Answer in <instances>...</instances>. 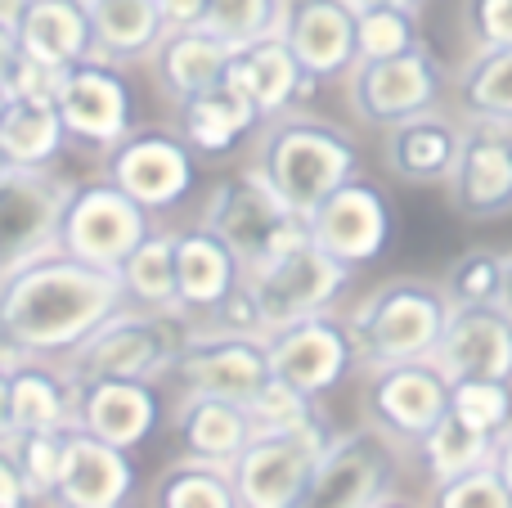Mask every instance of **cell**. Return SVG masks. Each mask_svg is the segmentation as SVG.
<instances>
[{
    "label": "cell",
    "mask_w": 512,
    "mask_h": 508,
    "mask_svg": "<svg viewBox=\"0 0 512 508\" xmlns=\"http://www.w3.org/2000/svg\"><path fill=\"white\" fill-rule=\"evenodd\" d=\"M225 81H230V86L248 99L256 113H261V122L292 113V104L315 90V81L301 72L297 54L288 50L283 36H265V41L239 45V50L230 54Z\"/></svg>",
    "instance_id": "cell-24"
},
{
    "label": "cell",
    "mask_w": 512,
    "mask_h": 508,
    "mask_svg": "<svg viewBox=\"0 0 512 508\" xmlns=\"http://www.w3.org/2000/svg\"><path fill=\"white\" fill-rule=\"evenodd\" d=\"M207 230H216L243 261V270H256L265 261L283 257L288 248L310 243V221L283 207V198L265 185L256 167L234 171L216 180L207 194Z\"/></svg>",
    "instance_id": "cell-5"
},
{
    "label": "cell",
    "mask_w": 512,
    "mask_h": 508,
    "mask_svg": "<svg viewBox=\"0 0 512 508\" xmlns=\"http://www.w3.org/2000/svg\"><path fill=\"white\" fill-rule=\"evenodd\" d=\"M355 270L342 266L337 257H328L315 239L288 248L283 257L265 261V266L248 270V288L261 306L265 333L283 329V324L310 320V315H328L337 306V297L346 293Z\"/></svg>",
    "instance_id": "cell-9"
},
{
    "label": "cell",
    "mask_w": 512,
    "mask_h": 508,
    "mask_svg": "<svg viewBox=\"0 0 512 508\" xmlns=\"http://www.w3.org/2000/svg\"><path fill=\"white\" fill-rule=\"evenodd\" d=\"M9 396H14V432H68L77 387L63 369H45L32 356L9 369Z\"/></svg>",
    "instance_id": "cell-31"
},
{
    "label": "cell",
    "mask_w": 512,
    "mask_h": 508,
    "mask_svg": "<svg viewBox=\"0 0 512 508\" xmlns=\"http://www.w3.org/2000/svg\"><path fill=\"white\" fill-rule=\"evenodd\" d=\"M378 508H418V504H409V500H396V495H391V500H382Z\"/></svg>",
    "instance_id": "cell-53"
},
{
    "label": "cell",
    "mask_w": 512,
    "mask_h": 508,
    "mask_svg": "<svg viewBox=\"0 0 512 508\" xmlns=\"http://www.w3.org/2000/svg\"><path fill=\"white\" fill-rule=\"evenodd\" d=\"M454 99L468 122L512 126V45L472 50V59L454 77Z\"/></svg>",
    "instance_id": "cell-33"
},
{
    "label": "cell",
    "mask_w": 512,
    "mask_h": 508,
    "mask_svg": "<svg viewBox=\"0 0 512 508\" xmlns=\"http://www.w3.org/2000/svg\"><path fill=\"white\" fill-rule=\"evenodd\" d=\"M171 369H176L185 396H221V401H239V405H248L274 378L265 338L221 333V329L189 333Z\"/></svg>",
    "instance_id": "cell-15"
},
{
    "label": "cell",
    "mask_w": 512,
    "mask_h": 508,
    "mask_svg": "<svg viewBox=\"0 0 512 508\" xmlns=\"http://www.w3.org/2000/svg\"><path fill=\"white\" fill-rule=\"evenodd\" d=\"M63 140H68V126L54 95H9L5 117H0V158L9 167L45 171L63 153Z\"/></svg>",
    "instance_id": "cell-29"
},
{
    "label": "cell",
    "mask_w": 512,
    "mask_h": 508,
    "mask_svg": "<svg viewBox=\"0 0 512 508\" xmlns=\"http://www.w3.org/2000/svg\"><path fill=\"white\" fill-rule=\"evenodd\" d=\"M351 9H378V5H400V9H418L423 0H346Z\"/></svg>",
    "instance_id": "cell-51"
},
{
    "label": "cell",
    "mask_w": 512,
    "mask_h": 508,
    "mask_svg": "<svg viewBox=\"0 0 512 508\" xmlns=\"http://www.w3.org/2000/svg\"><path fill=\"white\" fill-rule=\"evenodd\" d=\"M463 32L472 50L512 45V0H463Z\"/></svg>",
    "instance_id": "cell-44"
},
{
    "label": "cell",
    "mask_w": 512,
    "mask_h": 508,
    "mask_svg": "<svg viewBox=\"0 0 512 508\" xmlns=\"http://www.w3.org/2000/svg\"><path fill=\"white\" fill-rule=\"evenodd\" d=\"M72 198V180L45 171L9 167L0 176V279L18 266L59 252L63 212Z\"/></svg>",
    "instance_id": "cell-10"
},
{
    "label": "cell",
    "mask_w": 512,
    "mask_h": 508,
    "mask_svg": "<svg viewBox=\"0 0 512 508\" xmlns=\"http://www.w3.org/2000/svg\"><path fill=\"white\" fill-rule=\"evenodd\" d=\"M185 338L189 333L180 324V311H144V306L117 311L77 351H68L63 374L72 383H90V378H144V383H153L176 365Z\"/></svg>",
    "instance_id": "cell-6"
},
{
    "label": "cell",
    "mask_w": 512,
    "mask_h": 508,
    "mask_svg": "<svg viewBox=\"0 0 512 508\" xmlns=\"http://www.w3.org/2000/svg\"><path fill=\"white\" fill-rule=\"evenodd\" d=\"M283 41L297 54L310 81H337L360 63L355 50V9L346 0H288Z\"/></svg>",
    "instance_id": "cell-20"
},
{
    "label": "cell",
    "mask_w": 512,
    "mask_h": 508,
    "mask_svg": "<svg viewBox=\"0 0 512 508\" xmlns=\"http://www.w3.org/2000/svg\"><path fill=\"white\" fill-rule=\"evenodd\" d=\"M256 171L297 216H310L333 189L360 176V144L337 122L310 113L270 117L256 140Z\"/></svg>",
    "instance_id": "cell-2"
},
{
    "label": "cell",
    "mask_w": 512,
    "mask_h": 508,
    "mask_svg": "<svg viewBox=\"0 0 512 508\" xmlns=\"http://www.w3.org/2000/svg\"><path fill=\"white\" fill-rule=\"evenodd\" d=\"M86 5H90V23H95L99 54L113 63L144 59L171 32L158 0H86Z\"/></svg>",
    "instance_id": "cell-32"
},
{
    "label": "cell",
    "mask_w": 512,
    "mask_h": 508,
    "mask_svg": "<svg viewBox=\"0 0 512 508\" xmlns=\"http://www.w3.org/2000/svg\"><path fill=\"white\" fill-rule=\"evenodd\" d=\"M14 441V396H9V369L0 365V446Z\"/></svg>",
    "instance_id": "cell-49"
},
{
    "label": "cell",
    "mask_w": 512,
    "mask_h": 508,
    "mask_svg": "<svg viewBox=\"0 0 512 508\" xmlns=\"http://www.w3.org/2000/svg\"><path fill=\"white\" fill-rule=\"evenodd\" d=\"M256 126H261V113L230 81L180 104V131H185L189 149L198 153H230L239 140H248Z\"/></svg>",
    "instance_id": "cell-30"
},
{
    "label": "cell",
    "mask_w": 512,
    "mask_h": 508,
    "mask_svg": "<svg viewBox=\"0 0 512 508\" xmlns=\"http://www.w3.org/2000/svg\"><path fill=\"white\" fill-rule=\"evenodd\" d=\"M445 68L427 45H414L405 54H391V59H360L346 72V99H351V113L364 126H387L409 122L418 113H436L445 99Z\"/></svg>",
    "instance_id": "cell-7"
},
{
    "label": "cell",
    "mask_w": 512,
    "mask_h": 508,
    "mask_svg": "<svg viewBox=\"0 0 512 508\" xmlns=\"http://www.w3.org/2000/svg\"><path fill=\"white\" fill-rule=\"evenodd\" d=\"M504 279H508V252L468 248L445 266L441 288L450 297V306H490L504 302Z\"/></svg>",
    "instance_id": "cell-37"
},
{
    "label": "cell",
    "mask_w": 512,
    "mask_h": 508,
    "mask_svg": "<svg viewBox=\"0 0 512 508\" xmlns=\"http://www.w3.org/2000/svg\"><path fill=\"white\" fill-rule=\"evenodd\" d=\"M104 176L117 189L135 198L149 212L180 203L194 185V149L185 135L171 131H131L122 144L108 149V167Z\"/></svg>",
    "instance_id": "cell-18"
},
{
    "label": "cell",
    "mask_w": 512,
    "mask_h": 508,
    "mask_svg": "<svg viewBox=\"0 0 512 508\" xmlns=\"http://www.w3.org/2000/svg\"><path fill=\"white\" fill-rule=\"evenodd\" d=\"M54 104L59 117L68 126L72 140L99 144V149H113L126 135L135 131V99L126 77L113 68V59L95 54V59H81L72 68L59 72V86H54Z\"/></svg>",
    "instance_id": "cell-16"
},
{
    "label": "cell",
    "mask_w": 512,
    "mask_h": 508,
    "mask_svg": "<svg viewBox=\"0 0 512 508\" xmlns=\"http://www.w3.org/2000/svg\"><path fill=\"white\" fill-rule=\"evenodd\" d=\"M283 14H288V0H207L203 27L239 50V45L279 36Z\"/></svg>",
    "instance_id": "cell-39"
},
{
    "label": "cell",
    "mask_w": 512,
    "mask_h": 508,
    "mask_svg": "<svg viewBox=\"0 0 512 508\" xmlns=\"http://www.w3.org/2000/svg\"><path fill=\"white\" fill-rule=\"evenodd\" d=\"M414 455L436 486V482H450V477H463V473H472V468L490 464V459H495V441L472 432L468 423L454 419V414H445V419L414 446Z\"/></svg>",
    "instance_id": "cell-35"
},
{
    "label": "cell",
    "mask_w": 512,
    "mask_h": 508,
    "mask_svg": "<svg viewBox=\"0 0 512 508\" xmlns=\"http://www.w3.org/2000/svg\"><path fill=\"white\" fill-rule=\"evenodd\" d=\"M364 414L369 428L414 450L450 414V378L436 369V360L364 369Z\"/></svg>",
    "instance_id": "cell-11"
},
{
    "label": "cell",
    "mask_w": 512,
    "mask_h": 508,
    "mask_svg": "<svg viewBox=\"0 0 512 508\" xmlns=\"http://www.w3.org/2000/svg\"><path fill=\"white\" fill-rule=\"evenodd\" d=\"M63 437L68 432H14V441L5 446L32 500H54L63 473Z\"/></svg>",
    "instance_id": "cell-41"
},
{
    "label": "cell",
    "mask_w": 512,
    "mask_h": 508,
    "mask_svg": "<svg viewBox=\"0 0 512 508\" xmlns=\"http://www.w3.org/2000/svg\"><path fill=\"white\" fill-rule=\"evenodd\" d=\"M122 306L126 288L117 270L45 252L0 279V342L23 356H68Z\"/></svg>",
    "instance_id": "cell-1"
},
{
    "label": "cell",
    "mask_w": 512,
    "mask_h": 508,
    "mask_svg": "<svg viewBox=\"0 0 512 508\" xmlns=\"http://www.w3.org/2000/svg\"><path fill=\"white\" fill-rule=\"evenodd\" d=\"M153 508H239V495H234L230 468L185 459V464H171L158 477Z\"/></svg>",
    "instance_id": "cell-36"
},
{
    "label": "cell",
    "mask_w": 512,
    "mask_h": 508,
    "mask_svg": "<svg viewBox=\"0 0 512 508\" xmlns=\"http://www.w3.org/2000/svg\"><path fill=\"white\" fill-rule=\"evenodd\" d=\"M423 45L418 32V9L378 5V9H355V50L360 59H391Z\"/></svg>",
    "instance_id": "cell-40"
},
{
    "label": "cell",
    "mask_w": 512,
    "mask_h": 508,
    "mask_svg": "<svg viewBox=\"0 0 512 508\" xmlns=\"http://www.w3.org/2000/svg\"><path fill=\"white\" fill-rule=\"evenodd\" d=\"M265 351H270L274 378H283V383L297 387L310 401H319V396H328L333 387H342L346 374L360 365V360H355L351 329H346V320H337L333 311L265 333Z\"/></svg>",
    "instance_id": "cell-14"
},
{
    "label": "cell",
    "mask_w": 512,
    "mask_h": 508,
    "mask_svg": "<svg viewBox=\"0 0 512 508\" xmlns=\"http://www.w3.org/2000/svg\"><path fill=\"white\" fill-rule=\"evenodd\" d=\"M135 491L131 450H117L108 441L68 428L63 437V473L54 486L59 508H122Z\"/></svg>",
    "instance_id": "cell-22"
},
{
    "label": "cell",
    "mask_w": 512,
    "mask_h": 508,
    "mask_svg": "<svg viewBox=\"0 0 512 508\" xmlns=\"http://www.w3.org/2000/svg\"><path fill=\"white\" fill-rule=\"evenodd\" d=\"M176 437L189 459L230 468L243 446L256 437L248 405L221 401V396H185L176 410Z\"/></svg>",
    "instance_id": "cell-27"
},
{
    "label": "cell",
    "mask_w": 512,
    "mask_h": 508,
    "mask_svg": "<svg viewBox=\"0 0 512 508\" xmlns=\"http://www.w3.org/2000/svg\"><path fill=\"white\" fill-rule=\"evenodd\" d=\"M463 149V122L436 113H418L409 122L387 126L382 135V162L405 185H445Z\"/></svg>",
    "instance_id": "cell-25"
},
{
    "label": "cell",
    "mask_w": 512,
    "mask_h": 508,
    "mask_svg": "<svg viewBox=\"0 0 512 508\" xmlns=\"http://www.w3.org/2000/svg\"><path fill=\"white\" fill-rule=\"evenodd\" d=\"M158 5H162L167 27H203L207 0H158Z\"/></svg>",
    "instance_id": "cell-47"
},
{
    "label": "cell",
    "mask_w": 512,
    "mask_h": 508,
    "mask_svg": "<svg viewBox=\"0 0 512 508\" xmlns=\"http://www.w3.org/2000/svg\"><path fill=\"white\" fill-rule=\"evenodd\" d=\"M5 104H9V90L0 86V117H5Z\"/></svg>",
    "instance_id": "cell-54"
},
{
    "label": "cell",
    "mask_w": 512,
    "mask_h": 508,
    "mask_svg": "<svg viewBox=\"0 0 512 508\" xmlns=\"http://www.w3.org/2000/svg\"><path fill=\"white\" fill-rule=\"evenodd\" d=\"M248 414H252V428L256 432H274V428H297L315 414V401L301 396L297 387H288L283 378H270L261 392L248 401Z\"/></svg>",
    "instance_id": "cell-43"
},
{
    "label": "cell",
    "mask_w": 512,
    "mask_h": 508,
    "mask_svg": "<svg viewBox=\"0 0 512 508\" xmlns=\"http://www.w3.org/2000/svg\"><path fill=\"white\" fill-rule=\"evenodd\" d=\"M504 302L512 306V252H508V279H504Z\"/></svg>",
    "instance_id": "cell-52"
},
{
    "label": "cell",
    "mask_w": 512,
    "mask_h": 508,
    "mask_svg": "<svg viewBox=\"0 0 512 508\" xmlns=\"http://www.w3.org/2000/svg\"><path fill=\"white\" fill-rule=\"evenodd\" d=\"M27 504H32V495H27V486H23V477H18L9 450L0 446V508H27Z\"/></svg>",
    "instance_id": "cell-46"
},
{
    "label": "cell",
    "mask_w": 512,
    "mask_h": 508,
    "mask_svg": "<svg viewBox=\"0 0 512 508\" xmlns=\"http://www.w3.org/2000/svg\"><path fill=\"white\" fill-rule=\"evenodd\" d=\"M77 387V405H72V428L90 432V437L108 441L117 450H135L149 441L158 428V392L144 378H90Z\"/></svg>",
    "instance_id": "cell-21"
},
{
    "label": "cell",
    "mask_w": 512,
    "mask_h": 508,
    "mask_svg": "<svg viewBox=\"0 0 512 508\" xmlns=\"http://www.w3.org/2000/svg\"><path fill=\"white\" fill-rule=\"evenodd\" d=\"M18 63V36H14V18L0 14V86L9 81V72H14Z\"/></svg>",
    "instance_id": "cell-48"
},
{
    "label": "cell",
    "mask_w": 512,
    "mask_h": 508,
    "mask_svg": "<svg viewBox=\"0 0 512 508\" xmlns=\"http://www.w3.org/2000/svg\"><path fill=\"white\" fill-rule=\"evenodd\" d=\"M400 477V446L378 428L337 432L315 473L306 508H378Z\"/></svg>",
    "instance_id": "cell-12"
},
{
    "label": "cell",
    "mask_w": 512,
    "mask_h": 508,
    "mask_svg": "<svg viewBox=\"0 0 512 508\" xmlns=\"http://www.w3.org/2000/svg\"><path fill=\"white\" fill-rule=\"evenodd\" d=\"M149 234H153V212L104 176V180H90V185H72L63 230H59V252L90 261V266L122 270V261Z\"/></svg>",
    "instance_id": "cell-8"
},
{
    "label": "cell",
    "mask_w": 512,
    "mask_h": 508,
    "mask_svg": "<svg viewBox=\"0 0 512 508\" xmlns=\"http://www.w3.org/2000/svg\"><path fill=\"white\" fill-rule=\"evenodd\" d=\"M450 414L499 446L512 432V383H499V378H459V383H450Z\"/></svg>",
    "instance_id": "cell-38"
},
{
    "label": "cell",
    "mask_w": 512,
    "mask_h": 508,
    "mask_svg": "<svg viewBox=\"0 0 512 508\" xmlns=\"http://www.w3.org/2000/svg\"><path fill=\"white\" fill-rule=\"evenodd\" d=\"M337 432L324 414H310L297 428L256 432L243 455L230 464V482L239 508H306L315 473L324 464Z\"/></svg>",
    "instance_id": "cell-4"
},
{
    "label": "cell",
    "mask_w": 512,
    "mask_h": 508,
    "mask_svg": "<svg viewBox=\"0 0 512 508\" xmlns=\"http://www.w3.org/2000/svg\"><path fill=\"white\" fill-rule=\"evenodd\" d=\"M490 464H495V473L504 477V486H508V495H512V432L495 446V459H490Z\"/></svg>",
    "instance_id": "cell-50"
},
{
    "label": "cell",
    "mask_w": 512,
    "mask_h": 508,
    "mask_svg": "<svg viewBox=\"0 0 512 508\" xmlns=\"http://www.w3.org/2000/svg\"><path fill=\"white\" fill-rule=\"evenodd\" d=\"M212 324L221 333H248V338H265V320H261V306H256L248 279H243L239 288H234L230 297H225L221 306L212 311Z\"/></svg>",
    "instance_id": "cell-45"
},
{
    "label": "cell",
    "mask_w": 512,
    "mask_h": 508,
    "mask_svg": "<svg viewBox=\"0 0 512 508\" xmlns=\"http://www.w3.org/2000/svg\"><path fill=\"white\" fill-rule=\"evenodd\" d=\"M306 221H310V239H315L328 257L360 270L387 252L391 234H396V207H391L382 185H373V180H364V176H351L342 189H333Z\"/></svg>",
    "instance_id": "cell-13"
},
{
    "label": "cell",
    "mask_w": 512,
    "mask_h": 508,
    "mask_svg": "<svg viewBox=\"0 0 512 508\" xmlns=\"http://www.w3.org/2000/svg\"><path fill=\"white\" fill-rule=\"evenodd\" d=\"M432 360L450 383H459V378L512 383V306H454Z\"/></svg>",
    "instance_id": "cell-19"
},
{
    "label": "cell",
    "mask_w": 512,
    "mask_h": 508,
    "mask_svg": "<svg viewBox=\"0 0 512 508\" xmlns=\"http://www.w3.org/2000/svg\"><path fill=\"white\" fill-rule=\"evenodd\" d=\"M248 279L234 248L207 225H189L176 234V302L180 311L212 315L234 288Z\"/></svg>",
    "instance_id": "cell-26"
},
{
    "label": "cell",
    "mask_w": 512,
    "mask_h": 508,
    "mask_svg": "<svg viewBox=\"0 0 512 508\" xmlns=\"http://www.w3.org/2000/svg\"><path fill=\"white\" fill-rule=\"evenodd\" d=\"M432 508H512V495L495 464H481L463 477L432 486Z\"/></svg>",
    "instance_id": "cell-42"
},
{
    "label": "cell",
    "mask_w": 512,
    "mask_h": 508,
    "mask_svg": "<svg viewBox=\"0 0 512 508\" xmlns=\"http://www.w3.org/2000/svg\"><path fill=\"white\" fill-rule=\"evenodd\" d=\"M14 36L18 54L50 72H63L99 54L86 0H23L14 14Z\"/></svg>",
    "instance_id": "cell-23"
},
{
    "label": "cell",
    "mask_w": 512,
    "mask_h": 508,
    "mask_svg": "<svg viewBox=\"0 0 512 508\" xmlns=\"http://www.w3.org/2000/svg\"><path fill=\"white\" fill-rule=\"evenodd\" d=\"M445 198L463 221H499L512 212V126L463 122V149L445 180Z\"/></svg>",
    "instance_id": "cell-17"
},
{
    "label": "cell",
    "mask_w": 512,
    "mask_h": 508,
    "mask_svg": "<svg viewBox=\"0 0 512 508\" xmlns=\"http://www.w3.org/2000/svg\"><path fill=\"white\" fill-rule=\"evenodd\" d=\"M230 54H234V45H225L207 27H171L162 36V45L153 50V72H158L162 90L176 104H185V99L221 86L225 68H230Z\"/></svg>",
    "instance_id": "cell-28"
},
{
    "label": "cell",
    "mask_w": 512,
    "mask_h": 508,
    "mask_svg": "<svg viewBox=\"0 0 512 508\" xmlns=\"http://www.w3.org/2000/svg\"><path fill=\"white\" fill-rule=\"evenodd\" d=\"M126 288V302H140L144 311H180L176 302V234H149L117 270Z\"/></svg>",
    "instance_id": "cell-34"
},
{
    "label": "cell",
    "mask_w": 512,
    "mask_h": 508,
    "mask_svg": "<svg viewBox=\"0 0 512 508\" xmlns=\"http://www.w3.org/2000/svg\"><path fill=\"white\" fill-rule=\"evenodd\" d=\"M450 297L441 279L400 275L369 288L346 315V329L355 342V360L364 369L405 365V360H432L436 342L450 320Z\"/></svg>",
    "instance_id": "cell-3"
}]
</instances>
